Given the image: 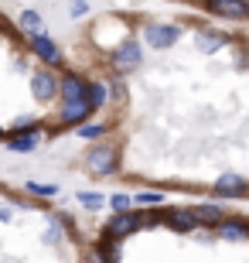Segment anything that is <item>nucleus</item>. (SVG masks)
Here are the masks:
<instances>
[{
	"instance_id": "f257e3e1",
	"label": "nucleus",
	"mask_w": 249,
	"mask_h": 263,
	"mask_svg": "<svg viewBox=\"0 0 249 263\" xmlns=\"http://www.w3.org/2000/svg\"><path fill=\"white\" fill-rule=\"evenodd\" d=\"M65 65L92 89L82 171L103 181L249 202V31L103 14Z\"/></svg>"
},
{
	"instance_id": "f03ea898",
	"label": "nucleus",
	"mask_w": 249,
	"mask_h": 263,
	"mask_svg": "<svg viewBox=\"0 0 249 263\" xmlns=\"http://www.w3.org/2000/svg\"><path fill=\"white\" fill-rule=\"evenodd\" d=\"M92 89L45 38L0 14V144L38 147L92 117Z\"/></svg>"
},
{
	"instance_id": "7ed1b4c3",
	"label": "nucleus",
	"mask_w": 249,
	"mask_h": 263,
	"mask_svg": "<svg viewBox=\"0 0 249 263\" xmlns=\"http://www.w3.org/2000/svg\"><path fill=\"white\" fill-rule=\"evenodd\" d=\"M0 263H99L92 239L51 198L0 181Z\"/></svg>"
}]
</instances>
